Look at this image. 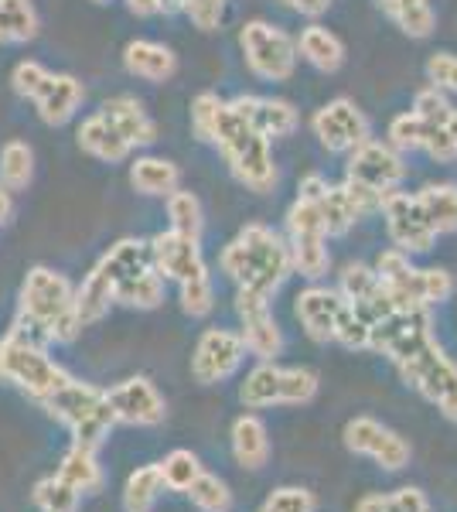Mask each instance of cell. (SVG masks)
Segmentation results:
<instances>
[{
	"instance_id": "cell-1",
	"label": "cell",
	"mask_w": 457,
	"mask_h": 512,
	"mask_svg": "<svg viewBox=\"0 0 457 512\" xmlns=\"http://www.w3.org/2000/svg\"><path fill=\"white\" fill-rule=\"evenodd\" d=\"M219 270L236 284V291L273 301V294L294 274V263H290V246L284 233H277L267 222H246L222 246Z\"/></svg>"
},
{
	"instance_id": "cell-42",
	"label": "cell",
	"mask_w": 457,
	"mask_h": 512,
	"mask_svg": "<svg viewBox=\"0 0 457 512\" xmlns=\"http://www.w3.org/2000/svg\"><path fill=\"white\" fill-rule=\"evenodd\" d=\"M338 291H342L348 304H362L369 297H376L382 291L376 267H369V263H345L342 277H338Z\"/></svg>"
},
{
	"instance_id": "cell-30",
	"label": "cell",
	"mask_w": 457,
	"mask_h": 512,
	"mask_svg": "<svg viewBox=\"0 0 457 512\" xmlns=\"http://www.w3.org/2000/svg\"><path fill=\"white\" fill-rule=\"evenodd\" d=\"M99 263H103V270L113 277V287L120 284V280H130V277H137V274H147V270H154L151 239H137V236L116 239L110 250L99 256Z\"/></svg>"
},
{
	"instance_id": "cell-19",
	"label": "cell",
	"mask_w": 457,
	"mask_h": 512,
	"mask_svg": "<svg viewBox=\"0 0 457 512\" xmlns=\"http://www.w3.org/2000/svg\"><path fill=\"white\" fill-rule=\"evenodd\" d=\"M236 315L246 352L256 355L260 362H277V355L284 352V332L273 318L267 297L236 291Z\"/></svg>"
},
{
	"instance_id": "cell-22",
	"label": "cell",
	"mask_w": 457,
	"mask_h": 512,
	"mask_svg": "<svg viewBox=\"0 0 457 512\" xmlns=\"http://www.w3.org/2000/svg\"><path fill=\"white\" fill-rule=\"evenodd\" d=\"M28 103L35 106L38 120L45 123V127H65V123L76 120V113L82 110V103H86V86H82L76 76H69V72L48 69Z\"/></svg>"
},
{
	"instance_id": "cell-12",
	"label": "cell",
	"mask_w": 457,
	"mask_h": 512,
	"mask_svg": "<svg viewBox=\"0 0 457 512\" xmlns=\"http://www.w3.org/2000/svg\"><path fill=\"white\" fill-rule=\"evenodd\" d=\"M406 175H410L406 154L396 151L389 140H376V137H369L362 147H355L345 161V181L372 192L379 202H382V195L403 188Z\"/></svg>"
},
{
	"instance_id": "cell-37",
	"label": "cell",
	"mask_w": 457,
	"mask_h": 512,
	"mask_svg": "<svg viewBox=\"0 0 457 512\" xmlns=\"http://www.w3.org/2000/svg\"><path fill=\"white\" fill-rule=\"evenodd\" d=\"M164 287H168V280L157 274V270H147V274H137L116 284V304L137 311H154L164 304Z\"/></svg>"
},
{
	"instance_id": "cell-24",
	"label": "cell",
	"mask_w": 457,
	"mask_h": 512,
	"mask_svg": "<svg viewBox=\"0 0 457 512\" xmlns=\"http://www.w3.org/2000/svg\"><path fill=\"white\" fill-rule=\"evenodd\" d=\"M99 113H103L106 120L113 123V130L127 140L134 151H144V147H154L157 144V123L154 117L147 113V106L140 103L137 96H113L106 99L103 106H99Z\"/></svg>"
},
{
	"instance_id": "cell-49",
	"label": "cell",
	"mask_w": 457,
	"mask_h": 512,
	"mask_svg": "<svg viewBox=\"0 0 457 512\" xmlns=\"http://www.w3.org/2000/svg\"><path fill=\"white\" fill-rule=\"evenodd\" d=\"M45 65L41 62H35V59H24V62H18L11 69V89L18 93L21 99H31V93L38 89V82L45 79Z\"/></svg>"
},
{
	"instance_id": "cell-10",
	"label": "cell",
	"mask_w": 457,
	"mask_h": 512,
	"mask_svg": "<svg viewBox=\"0 0 457 512\" xmlns=\"http://www.w3.org/2000/svg\"><path fill=\"white\" fill-rule=\"evenodd\" d=\"M396 369L406 386H413L423 400L434 403L447 420H457V362L440 349L437 338L413 352L410 359L396 362Z\"/></svg>"
},
{
	"instance_id": "cell-43",
	"label": "cell",
	"mask_w": 457,
	"mask_h": 512,
	"mask_svg": "<svg viewBox=\"0 0 457 512\" xmlns=\"http://www.w3.org/2000/svg\"><path fill=\"white\" fill-rule=\"evenodd\" d=\"M31 499H35V506L41 512H76L82 495L72 489V485L65 482V478L48 475V478H41V482L35 485Z\"/></svg>"
},
{
	"instance_id": "cell-54",
	"label": "cell",
	"mask_w": 457,
	"mask_h": 512,
	"mask_svg": "<svg viewBox=\"0 0 457 512\" xmlns=\"http://www.w3.org/2000/svg\"><path fill=\"white\" fill-rule=\"evenodd\" d=\"M11 216H14V192H7V188L0 185V229L11 222Z\"/></svg>"
},
{
	"instance_id": "cell-11",
	"label": "cell",
	"mask_w": 457,
	"mask_h": 512,
	"mask_svg": "<svg viewBox=\"0 0 457 512\" xmlns=\"http://www.w3.org/2000/svg\"><path fill=\"white\" fill-rule=\"evenodd\" d=\"M386 140L403 154L420 151L437 164H451L457 161V106H451V110L437 120H427L413 110L396 113V117L389 120Z\"/></svg>"
},
{
	"instance_id": "cell-21",
	"label": "cell",
	"mask_w": 457,
	"mask_h": 512,
	"mask_svg": "<svg viewBox=\"0 0 457 512\" xmlns=\"http://www.w3.org/2000/svg\"><path fill=\"white\" fill-rule=\"evenodd\" d=\"M345 297L338 287H324V284H307L304 291H297L294 297V315L301 321L304 335L318 345H328L335 342V328H338V318L345 311Z\"/></svg>"
},
{
	"instance_id": "cell-27",
	"label": "cell",
	"mask_w": 457,
	"mask_h": 512,
	"mask_svg": "<svg viewBox=\"0 0 457 512\" xmlns=\"http://www.w3.org/2000/svg\"><path fill=\"white\" fill-rule=\"evenodd\" d=\"M297 38V55L311 65V69L324 72V76H335L345 65V41L335 35L331 28H324L321 21H311L301 28Z\"/></svg>"
},
{
	"instance_id": "cell-35",
	"label": "cell",
	"mask_w": 457,
	"mask_h": 512,
	"mask_svg": "<svg viewBox=\"0 0 457 512\" xmlns=\"http://www.w3.org/2000/svg\"><path fill=\"white\" fill-rule=\"evenodd\" d=\"M35 181V147L21 137L0 144V185L7 192H24Z\"/></svg>"
},
{
	"instance_id": "cell-51",
	"label": "cell",
	"mask_w": 457,
	"mask_h": 512,
	"mask_svg": "<svg viewBox=\"0 0 457 512\" xmlns=\"http://www.w3.org/2000/svg\"><path fill=\"white\" fill-rule=\"evenodd\" d=\"M123 4L137 18H157V14L171 18V14H181V0H123Z\"/></svg>"
},
{
	"instance_id": "cell-14",
	"label": "cell",
	"mask_w": 457,
	"mask_h": 512,
	"mask_svg": "<svg viewBox=\"0 0 457 512\" xmlns=\"http://www.w3.org/2000/svg\"><path fill=\"white\" fill-rule=\"evenodd\" d=\"M379 216L386 219V233H389V243L393 250H400L406 256H420V253H430L437 243V233L434 226L423 216L420 202L413 192L406 188H396V192L382 195L379 202Z\"/></svg>"
},
{
	"instance_id": "cell-40",
	"label": "cell",
	"mask_w": 457,
	"mask_h": 512,
	"mask_svg": "<svg viewBox=\"0 0 457 512\" xmlns=\"http://www.w3.org/2000/svg\"><path fill=\"white\" fill-rule=\"evenodd\" d=\"M157 468H161L164 489H171V492H188L191 482L205 472L202 461H198V454L188 451V448H174L168 458L157 461Z\"/></svg>"
},
{
	"instance_id": "cell-34",
	"label": "cell",
	"mask_w": 457,
	"mask_h": 512,
	"mask_svg": "<svg viewBox=\"0 0 457 512\" xmlns=\"http://www.w3.org/2000/svg\"><path fill=\"white\" fill-rule=\"evenodd\" d=\"M41 35L35 0H0V45H28Z\"/></svg>"
},
{
	"instance_id": "cell-18",
	"label": "cell",
	"mask_w": 457,
	"mask_h": 512,
	"mask_svg": "<svg viewBox=\"0 0 457 512\" xmlns=\"http://www.w3.org/2000/svg\"><path fill=\"white\" fill-rule=\"evenodd\" d=\"M116 424H130V427H157L168 417V403H164L161 390L151 383L147 376H127L120 383H113L106 390Z\"/></svg>"
},
{
	"instance_id": "cell-2",
	"label": "cell",
	"mask_w": 457,
	"mask_h": 512,
	"mask_svg": "<svg viewBox=\"0 0 457 512\" xmlns=\"http://www.w3.org/2000/svg\"><path fill=\"white\" fill-rule=\"evenodd\" d=\"M18 325L48 345H69L82 332L76 311V284L52 267H31L18 291Z\"/></svg>"
},
{
	"instance_id": "cell-52",
	"label": "cell",
	"mask_w": 457,
	"mask_h": 512,
	"mask_svg": "<svg viewBox=\"0 0 457 512\" xmlns=\"http://www.w3.org/2000/svg\"><path fill=\"white\" fill-rule=\"evenodd\" d=\"M280 4H284L287 11L301 14V18H307V21H318L321 14L335 4V0H280Z\"/></svg>"
},
{
	"instance_id": "cell-45",
	"label": "cell",
	"mask_w": 457,
	"mask_h": 512,
	"mask_svg": "<svg viewBox=\"0 0 457 512\" xmlns=\"http://www.w3.org/2000/svg\"><path fill=\"white\" fill-rule=\"evenodd\" d=\"M314 495L301 489V485H284V489H273L260 512H314Z\"/></svg>"
},
{
	"instance_id": "cell-6",
	"label": "cell",
	"mask_w": 457,
	"mask_h": 512,
	"mask_svg": "<svg viewBox=\"0 0 457 512\" xmlns=\"http://www.w3.org/2000/svg\"><path fill=\"white\" fill-rule=\"evenodd\" d=\"M379 274V284L386 291L389 304L396 311H420V308H437V304L451 301L454 294V277L440 267H417L406 253L400 250H382L379 260L372 263Z\"/></svg>"
},
{
	"instance_id": "cell-4",
	"label": "cell",
	"mask_w": 457,
	"mask_h": 512,
	"mask_svg": "<svg viewBox=\"0 0 457 512\" xmlns=\"http://www.w3.org/2000/svg\"><path fill=\"white\" fill-rule=\"evenodd\" d=\"M0 379L18 386L31 400L45 403L48 396L69 383L72 373L48 355V342H41L38 335H31L28 328L14 321L7 335L0 338Z\"/></svg>"
},
{
	"instance_id": "cell-46",
	"label": "cell",
	"mask_w": 457,
	"mask_h": 512,
	"mask_svg": "<svg viewBox=\"0 0 457 512\" xmlns=\"http://www.w3.org/2000/svg\"><path fill=\"white\" fill-rule=\"evenodd\" d=\"M226 4L229 0H185L181 14H185L198 31H219L222 21H226Z\"/></svg>"
},
{
	"instance_id": "cell-44",
	"label": "cell",
	"mask_w": 457,
	"mask_h": 512,
	"mask_svg": "<svg viewBox=\"0 0 457 512\" xmlns=\"http://www.w3.org/2000/svg\"><path fill=\"white\" fill-rule=\"evenodd\" d=\"M178 301H181V311H185L188 318L212 315V308H215L212 274L209 277H195V280H188V284H178Z\"/></svg>"
},
{
	"instance_id": "cell-31",
	"label": "cell",
	"mask_w": 457,
	"mask_h": 512,
	"mask_svg": "<svg viewBox=\"0 0 457 512\" xmlns=\"http://www.w3.org/2000/svg\"><path fill=\"white\" fill-rule=\"evenodd\" d=\"M113 304H116L113 277L103 270V263H96V267L89 270L86 277H82V284L76 287V311H79L82 328H89V325H96V321H103L106 315H110Z\"/></svg>"
},
{
	"instance_id": "cell-55",
	"label": "cell",
	"mask_w": 457,
	"mask_h": 512,
	"mask_svg": "<svg viewBox=\"0 0 457 512\" xmlns=\"http://www.w3.org/2000/svg\"><path fill=\"white\" fill-rule=\"evenodd\" d=\"M93 4H99V7H103V4H110V0H93Z\"/></svg>"
},
{
	"instance_id": "cell-48",
	"label": "cell",
	"mask_w": 457,
	"mask_h": 512,
	"mask_svg": "<svg viewBox=\"0 0 457 512\" xmlns=\"http://www.w3.org/2000/svg\"><path fill=\"white\" fill-rule=\"evenodd\" d=\"M219 106H222L219 93H198L195 99H191V113H188L191 134L202 140V144L209 140V130H212V123H215V113H219Z\"/></svg>"
},
{
	"instance_id": "cell-7",
	"label": "cell",
	"mask_w": 457,
	"mask_h": 512,
	"mask_svg": "<svg viewBox=\"0 0 457 512\" xmlns=\"http://www.w3.org/2000/svg\"><path fill=\"white\" fill-rule=\"evenodd\" d=\"M41 407L69 427L72 444H82V448H93V451L106 441V437H110V431L116 427V414H113L110 400H106L103 386L82 383V379H76V376H72L58 393L48 396Z\"/></svg>"
},
{
	"instance_id": "cell-3",
	"label": "cell",
	"mask_w": 457,
	"mask_h": 512,
	"mask_svg": "<svg viewBox=\"0 0 457 512\" xmlns=\"http://www.w3.org/2000/svg\"><path fill=\"white\" fill-rule=\"evenodd\" d=\"M205 144H212L222 154L229 175L249 192L270 195L280 185V168L273 161V140H267L253 123L239 117L229 99H222Z\"/></svg>"
},
{
	"instance_id": "cell-17",
	"label": "cell",
	"mask_w": 457,
	"mask_h": 512,
	"mask_svg": "<svg viewBox=\"0 0 457 512\" xmlns=\"http://www.w3.org/2000/svg\"><path fill=\"white\" fill-rule=\"evenodd\" d=\"M345 448L352 454L376 461L386 472H403L413 458V448L403 441L396 431H389L386 424H379L376 417H352L345 424Z\"/></svg>"
},
{
	"instance_id": "cell-13",
	"label": "cell",
	"mask_w": 457,
	"mask_h": 512,
	"mask_svg": "<svg viewBox=\"0 0 457 512\" xmlns=\"http://www.w3.org/2000/svg\"><path fill=\"white\" fill-rule=\"evenodd\" d=\"M311 134L318 137V144L328 154H352L355 147H362L372 137V123L365 117V110L355 99L335 96L324 106H318L311 117Z\"/></svg>"
},
{
	"instance_id": "cell-50",
	"label": "cell",
	"mask_w": 457,
	"mask_h": 512,
	"mask_svg": "<svg viewBox=\"0 0 457 512\" xmlns=\"http://www.w3.org/2000/svg\"><path fill=\"white\" fill-rule=\"evenodd\" d=\"M386 512H430V502L420 489L406 485V489L386 492Z\"/></svg>"
},
{
	"instance_id": "cell-39",
	"label": "cell",
	"mask_w": 457,
	"mask_h": 512,
	"mask_svg": "<svg viewBox=\"0 0 457 512\" xmlns=\"http://www.w3.org/2000/svg\"><path fill=\"white\" fill-rule=\"evenodd\" d=\"M161 492H164L161 468L157 465L137 468V472L127 478V485H123V509L127 512H154Z\"/></svg>"
},
{
	"instance_id": "cell-28",
	"label": "cell",
	"mask_w": 457,
	"mask_h": 512,
	"mask_svg": "<svg viewBox=\"0 0 457 512\" xmlns=\"http://www.w3.org/2000/svg\"><path fill=\"white\" fill-rule=\"evenodd\" d=\"M130 188L147 198H168L181 188V168L171 158L140 154V158L130 161Z\"/></svg>"
},
{
	"instance_id": "cell-23",
	"label": "cell",
	"mask_w": 457,
	"mask_h": 512,
	"mask_svg": "<svg viewBox=\"0 0 457 512\" xmlns=\"http://www.w3.org/2000/svg\"><path fill=\"white\" fill-rule=\"evenodd\" d=\"M236 106V113L243 117L246 123H253L267 140H280V137H290L297 127H301V110H297L290 99H280V96H232L229 99Z\"/></svg>"
},
{
	"instance_id": "cell-41",
	"label": "cell",
	"mask_w": 457,
	"mask_h": 512,
	"mask_svg": "<svg viewBox=\"0 0 457 512\" xmlns=\"http://www.w3.org/2000/svg\"><path fill=\"white\" fill-rule=\"evenodd\" d=\"M191 499V506H195L198 512H229L232 509V492L229 485L222 482L219 475L212 472H202L191 482V489L185 492Z\"/></svg>"
},
{
	"instance_id": "cell-26",
	"label": "cell",
	"mask_w": 457,
	"mask_h": 512,
	"mask_svg": "<svg viewBox=\"0 0 457 512\" xmlns=\"http://www.w3.org/2000/svg\"><path fill=\"white\" fill-rule=\"evenodd\" d=\"M76 144L82 154H89L93 161H103V164H123V161H130V154H134V147L116 134L113 123L99 110L89 113V117H82V123L76 127Z\"/></svg>"
},
{
	"instance_id": "cell-38",
	"label": "cell",
	"mask_w": 457,
	"mask_h": 512,
	"mask_svg": "<svg viewBox=\"0 0 457 512\" xmlns=\"http://www.w3.org/2000/svg\"><path fill=\"white\" fill-rule=\"evenodd\" d=\"M164 209H168V229H174V233H181V236L202 239L205 209H202V202H198L195 192L178 188V192H171L168 198H164Z\"/></svg>"
},
{
	"instance_id": "cell-15",
	"label": "cell",
	"mask_w": 457,
	"mask_h": 512,
	"mask_svg": "<svg viewBox=\"0 0 457 512\" xmlns=\"http://www.w3.org/2000/svg\"><path fill=\"white\" fill-rule=\"evenodd\" d=\"M246 355L249 352L239 332H232V328H205L195 342V352H191V376L202 386H219L243 369Z\"/></svg>"
},
{
	"instance_id": "cell-25",
	"label": "cell",
	"mask_w": 457,
	"mask_h": 512,
	"mask_svg": "<svg viewBox=\"0 0 457 512\" xmlns=\"http://www.w3.org/2000/svg\"><path fill=\"white\" fill-rule=\"evenodd\" d=\"M123 69L127 76H134L140 82H168L178 72V55L174 48H168L164 41L154 38H134L123 48Z\"/></svg>"
},
{
	"instance_id": "cell-20",
	"label": "cell",
	"mask_w": 457,
	"mask_h": 512,
	"mask_svg": "<svg viewBox=\"0 0 457 512\" xmlns=\"http://www.w3.org/2000/svg\"><path fill=\"white\" fill-rule=\"evenodd\" d=\"M151 260L154 270L171 284H188L195 277H209V263L202 253V239L181 236L168 229V233H157L151 239Z\"/></svg>"
},
{
	"instance_id": "cell-56",
	"label": "cell",
	"mask_w": 457,
	"mask_h": 512,
	"mask_svg": "<svg viewBox=\"0 0 457 512\" xmlns=\"http://www.w3.org/2000/svg\"><path fill=\"white\" fill-rule=\"evenodd\" d=\"M181 7H185V0H181Z\"/></svg>"
},
{
	"instance_id": "cell-16",
	"label": "cell",
	"mask_w": 457,
	"mask_h": 512,
	"mask_svg": "<svg viewBox=\"0 0 457 512\" xmlns=\"http://www.w3.org/2000/svg\"><path fill=\"white\" fill-rule=\"evenodd\" d=\"M427 342H434V321H430V311H393L382 321L372 325L369 335V352L386 355L389 362H403L410 359L413 352H420Z\"/></svg>"
},
{
	"instance_id": "cell-5",
	"label": "cell",
	"mask_w": 457,
	"mask_h": 512,
	"mask_svg": "<svg viewBox=\"0 0 457 512\" xmlns=\"http://www.w3.org/2000/svg\"><path fill=\"white\" fill-rule=\"evenodd\" d=\"M324 175H304L297 185V198L287 209V246H290V263L294 274H301L307 284L328 277L331 267V250H328V226H324L321 205H318V188Z\"/></svg>"
},
{
	"instance_id": "cell-29",
	"label": "cell",
	"mask_w": 457,
	"mask_h": 512,
	"mask_svg": "<svg viewBox=\"0 0 457 512\" xmlns=\"http://www.w3.org/2000/svg\"><path fill=\"white\" fill-rule=\"evenodd\" d=\"M229 441H232V458H236L246 472H260L270 461V434H267V424L256 414H243L232 420Z\"/></svg>"
},
{
	"instance_id": "cell-36",
	"label": "cell",
	"mask_w": 457,
	"mask_h": 512,
	"mask_svg": "<svg viewBox=\"0 0 457 512\" xmlns=\"http://www.w3.org/2000/svg\"><path fill=\"white\" fill-rule=\"evenodd\" d=\"M55 475L65 478L79 495H93L103 489V468H99V461H96V451L82 448V444H72Z\"/></svg>"
},
{
	"instance_id": "cell-47",
	"label": "cell",
	"mask_w": 457,
	"mask_h": 512,
	"mask_svg": "<svg viewBox=\"0 0 457 512\" xmlns=\"http://www.w3.org/2000/svg\"><path fill=\"white\" fill-rule=\"evenodd\" d=\"M427 82L447 96H457V52H434L427 59Z\"/></svg>"
},
{
	"instance_id": "cell-8",
	"label": "cell",
	"mask_w": 457,
	"mask_h": 512,
	"mask_svg": "<svg viewBox=\"0 0 457 512\" xmlns=\"http://www.w3.org/2000/svg\"><path fill=\"white\" fill-rule=\"evenodd\" d=\"M239 52H243L249 76L260 82H290L301 62L297 38L267 18H253L239 28Z\"/></svg>"
},
{
	"instance_id": "cell-53",
	"label": "cell",
	"mask_w": 457,
	"mask_h": 512,
	"mask_svg": "<svg viewBox=\"0 0 457 512\" xmlns=\"http://www.w3.org/2000/svg\"><path fill=\"white\" fill-rule=\"evenodd\" d=\"M355 512H386V492H369L355 502Z\"/></svg>"
},
{
	"instance_id": "cell-32",
	"label": "cell",
	"mask_w": 457,
	"mask_h": 512,
	"mask_svg": "<svg viewBox=\"0 0 457 512\" xmlns=\"http://www.w3.org/2000/svg\"><path fill=\"white\" fill-rule=\"evenodd\" d=\"M423 209V216L434 226L437 236L457 233V185L454 181H430L420 192H413Z\"/></svg>"
},
{
	"instance_id": "cell-9",
	"label": "cell",
	"mask_w": 457,
	"mask_h": 512,
	"mask_svg": "<svg viewBox=\"0 0 457 512\" xmlns=\"http://www.w3.org/2000/svg\"><path fill=\"white\" fill-rule=\"evenodd\" d=\"M318 396V376L304 366H277V362H256L239 383V400L246 410L267 407H304Z\"/></svg>"
},
{
	"instance_id": "cell-33",
	"label": "cell",
	"mask_w": 457,
	"mask_h": 512,
	"mask_svg": "<svg viewBox=\"0 0 457 512\" xmlns=\"http://www.w3.org/2000/svg\"><path fill=\"white\" fill-rule=\"evenodd\" d=\"M389 21L403 31L406 38H430L437 28V11L430 7V0H376Z\"/></svg>"
}]
</instances>
